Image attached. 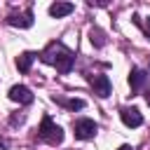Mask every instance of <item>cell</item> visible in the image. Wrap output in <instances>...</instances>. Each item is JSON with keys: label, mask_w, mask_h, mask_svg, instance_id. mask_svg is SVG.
<instances>
[{"label": "cell", "mask_w": 150, "mask_h": 150, "mask_svg": "<svg viewBox=\"0 0 150 150\" xmlns=\"http://www.w3.org/2000/svg\"><path fill=\"white\" fill-rule=\"evenodd\" d=\"M40 61L47 66H54L59 73H70V68L75 63V52H70L63 42H49L40 52Z\"/></svg>", "instance_id": "6da1fadb"}, {"label": "cell", "mask_w": 150, "mask_h": 150, "mask_svg": "<svg viewBox=\"0 0 150 150\" xmlns=\"http://www.w3.org/2000/svg\"><path fill=\"white\" fill-rule=\"evenodd\" d=\"M38 138L49 143V145H61L63 143V129L59 124H54V120L49 115H45L40 122V129H38Z\"/></svg>", "instance_id": "7a4b0ae2"}, {"label": "cell", "mask_w": 150, "mask_h": 150, "mask_svg": "<svg viewBox=\"0 0 150 150\" xmlns=\"http://www.w3.org/2000/svg\"><path fill=\"white\" fill-rule=\"evenodd\" d=\"M96 131H98V124H96L94 120L82 117V120H75V122H73V134H75V138H80V141H89V138H94Z\"/></svg>", "instance_id": "3957f363"}, {"label": "cell", "mask_w": 150, "mask_h": 150, "mask_svg": "<svg viewBox=\"0 0 150 150\" xmlns=\"http://www.w3.org/2000/svg\"><path fill=\"white\" fill-rule=\"evenodd\" d=\"M87 80H89V84H91V89H94V94H96L98 98H108V96H110L112 84H110V77H108V75L94 73V75H87Z\"/></svg>", "instance_id": "277c9868"}, {"label": "cell", "mask_w": 150, "mask_h": 150, "mask_svg": "<svg viewBox=\"0 0 150 150\" xmlns=\"http://www.w3.org/2000/svg\"><path fill=\"white\" fill-rule=\"evenodd\" d=\"M5 21H7L9 26H14V28H30V26H33V12H30V9H23V12H12Z\"/></svg>", "instance_id": "5b68a950"}, {"label": "cell", "mask_w": 150, "mask_h": 150, "mask_svg": "<svg viewBox=\"0 0 150 150\" xmlns=\"http://www.w3.org/2000/svg\"><path fill=\"white\" fill-rule=\"evenodd\" d=\"M120 117H122V122H124L127 127H131V129H136V127L143 124V115H141V110H138V108H131V105L120 108Z\"/></svg>", "instance_id": "8992f818"}, {"label": "cell", "mask_w": 150, "mask_h": 150, "mask_svg": "<svg viewBox=\"0 0 150 150\" xmlns=\"http://www.w3.org/2000/svg\"><path fill=\"white\" fill-rule=\"evenodd\" d=\"M148 84V73L143 68H131L129 70V87H131V94H138L141 89H145Z\"/></svg>", "instance_id": "52a82bcc"}, {"label": "cell", "mask_w": 150, "mask_h": 150, "mask_svg": "<svg viewBox=\"0 0 150 150\" xmlns=\"http://www.w3.org/2000/svg\"><path fill=\"white\" fill-rule=\"evenodd\" d=\"M9 98L21 103V105H28V103H33V91L28 87H23V84H14L9 89Z\"/></svg>", "instance_id": "ba28073f"}, {"label": "cell", "mask_w": 150, "mask_h": 150, "mask_svg": "<svg viewBox=\"0 0 150 150\" xmlns=\"http://www.w3.org/2000/svg\"><path fill=\"white\" fill-rule=\"evenodd\" d=\"M38 56H40V54H35V52H23V54H19V56H16V68H19V73H28L30 66H33V61H35Z\"/></svg>", "instance_id": "9c48e42d"}, {"label": "cell", "mask_w": 150, "mask_h": 150, "mask_svg": "<svg viewBox=\"0 0 150 150\" xmlns=\"http://www.w3.org/2000/svg\"><path fill=\"white\" fill-rule=\"evenodd\" d=\"M73 9H75V5H73V2H54V5L49 7V16L61 19V16H68Z\"/></svg>", "instance_id": "30bf717a"}, {"label": "cell", "mask_w": 150, "mask_h": 150, "mask_svg": "<svg viewBox=\"0 0 150 150\" xmlns=\"http://www.w3.org/2000/svg\"><path fill=\"white\" fill-rule=\"evenodd\" d=\"M54 101H56L59 105L68 108V110H82V108H84V101H82V98H59V96H54Z\"/></svg>", "instance_id": "8fae6325"}, {"label": "cell", "mask_w": 150, "mask_h": 150, "mask_svg": "<svg viewBox=\"0 0 150 150\" xmlns=\"http://www.w3.org/2000/svg\"><path fill=\"white\" fill-rule=\"evenodd\" d=\"M89 40H91V45L94 47H103L108 40H105V33L101 30V28H91L89 30Z\"/></svg>", "instance_id": "7c38bea8"}, {"label": "cell", "mask_w": 150, "mask_h": 150, "mask_svg": "<svg viewBox=\"0 0 150 150\" xmlns=\"http://www.w3.org/2000/svg\"><path fill=\"white\" fill-rule=\"evenodd\" d=\"M131 21H134V23H136V26H138V28H141L148 38H150V19H145V21H143L138 14H134V16H131Z\"/></svg>", "instance_id": "4fadbf2b"}, {"label": "cell", "mask_w": 150, "mask_h": 150, "mask_svg": "<svg viewBox=\"0 0 150 150\" xmlns=\"http://www.w3.org/2000/svg\"><path fill=\"white\" fill-rule=\"evenodd\" d=\"M23 120H26V112H21V115H12V117H9V124H12V127H19V124H23Z\"/></svg>", "instance_id": "5bb4252c"}, {"label": "cell", "mask_w": 150, "mask_h": 150, "mask_svg": "<svg viewBox=\"0 0 150 150\" xmlns=\"http://www.w3.org/2000/svg\"><path fill=\"white\" fill-rule=\"evenodd\" d=\"M117 150H134V148H131V145H127V143H124V145H120V148H117Z\"/></svg>", "instance_id": "9a60e30c"}, {"label": "cell", "mask_w": 150, "mask_h": 150, "mask_svg": "<svg viewBox=\"0 0 150 150\" xmlns=\"http://www.w3.org/2000/svg\"><path fill=\"white\" fill-rule=\"evenodd\" d=\"M145 101H148V105H150V89H145Z\"/></svg>", "instance_id": "2e32d148"}, {"label": "cell", "mask_w": 150, "mask_h": 150, "mask_svg": "<svg viewBox=\"0 0 150 150\" xmlns=\"http://www.w3.org/2000/svg\"><path fill=\"white\" fill-rule=\"evenodd\" d=\"M5 145H7V141H5V138H0V148H5Z\"/></svg>", "instance_id": "e0dca14e"}, {"label": "cell", "mask_w": 150, "mask_h": 150, "mask_svg": "<svg viewBox=\"0 0 150 150\" xmlns=\"http://www.w3.org/2000/svg\"><path fill=\"white\" fill-rule=\"evenodd\" d=\"M148 75H150V56H148Z\"/></svg>", "instance_id": "ac0fdd59"}]
</instances>
